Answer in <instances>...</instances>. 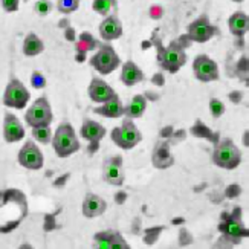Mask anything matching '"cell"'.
<instances>
[{
	"label": "cell",
	"instance_id": "cell-7",
	"mask_svg": "<svg viewBox=\"0 0 249 249\" xmlns=\"http://www.w3.org/2000/svg\"><path fill=\"white\" fill-rule=\"evenodd\" d=\"M29 100H31V93L26 89V86L17 78H11L3 93V104L9 107V109L21 110L26 107Z\"/></svg>",
	"mask_w": 249,
	"mask_h": 249
},
{
	"label": "cell",
	"instance_id": "cell-22",
	"mask_svg": "<svg viewBox=\"0 0 249 249\" xmlns=\"http://www.w3.org/2000/svg\"><path fill=\"white\" fill-rule=\"evenodd\" d=\"M147 110V98L144 95H135L132 100H130L128 106L125 107V116L130 120H138Z\"/></svg>",
	"mask_w": 249,
	"mask_h": 249
},
{
	"label": "cell",
	"instance_id": "cell-11",
	"mask_svg": "<svg viewBox=\"0 0 249 249\" xmlns=\"http://www.w3.org/2000/svg\"><path fill=\"white\" fill-rule=\"evenodd\" d=\"M103 179L106 183L113 187H121L125 180V173L123 168V159L120 156L109 158L103 164Z\"/></svg>",
	"mask_w": 249,
	"mask_h": 249
},
{
	"label": "cell",
	"instance_id": "cell-27",
	"mask_svg": "<svg viewBox=\"0 0 249 249\" xmlns=\"http://www.w3.org/2000/svg\"><path fill=\"white\" fill-rule=\"evenodd\" d=\"M80 8V0H57V9L61 14H72Z\"/></svg>",
	"mask_w": 249,
	"mask_h": 249
},
{
	"label": "cell",
	"instance_id": "cell-30",
	"mask_svg": "<svg viewBox=\"0 0 249 249\" xmlns=\"http://www.w3.org/2000/svg\"><path fill=\"white\" fill-rule=\"evenodd\" d=\"M210 112H211L213 118L217 120V118L223 116V113H225V104L217 98L210 100Z\"/></svg>",
	"mask_w": 249,
	"mask_h": 249
},
{
	"label": "cell",
	"instance_id": "cell-6",
	"mask_svg": "<svg viewBox=\"0 0 249 249\" xmlns=\"http://www.w3.org/2000/svg\"><path fill=\"white\" fill-rule=\"evenodd\" d=\"M90 66L101 75H109L121 64V58L110 45H100L98 51L90 58Z\"/></svg>",
	"mask_w": 249,
	"mask_h": 249
},
{
	"label": "cell",
	"instance_id": "cell-31",
	"mask_svg": "<svg viewBox=\"0 0 249 249\" xmlns=\"http://www.w3.org/2000/svg\"><path fill=\"white\" fill-rule=\"evenodd\" d=\"M18 5H20V0H2V8H3L5 13H8V14L17 13Z\"/></svg>",
	"mask_w": 249,
	"mask_h": 249
},
{
	"label": "cell",
	"instance_id": "cell-26",
	"mask_svg": "<svg viewBox=\"0 0 249 249\" xmlns=\"http://www.w3.org/2000/svg\"><path fill=\"white\" fill-rule=\"evenodd\" d=\"M115 6L116 0H93L92 3V9L100 16H109L110 11L115 9Z\"/></svg>",
	"mask_w": 249,
	"mask_h": 249
},
{
	"label": "cell",
	"instance_id": "cell-29",
	"mask_svg": "<svg viewBox=\"0 0 249 249\" xmlns=\"http://www.w3.org/2000/svg\"><path fill=\"white\" fill-rule=\"evenodd\" d=\"M31 84L34 89H45L48 84V80L40 71H34L31 75Z\"/></svg>",
	"mask_w": 249,
	"mask_h": 249
},
{
	"label": "cell",
	"instance_id": "cell-1",
	"mask_svg": "<svg viewBox=\"0 0 249 249\" xmlns=\"http://www.w3.org/2000/svg\"><path fill=\"white\" fill-rule=\"evenodd\" d=\"M52 147L55 155L61 159H66L81 148L78 136L75 133L73 127L69 123H63L57 127L55 133L52 136Z\"/></svg>",
	"mask_w": 249,
	"mask_h": 249
},
{
	"label": "cell",
	"instance_id": "cell-14",
	"mask_svg": "<svg viewBox=\"0 0 249 249\" xmlns=\"http://www.w3.org/2000/svg\"><path fill=\"white\" fill-rule=\"evenodd\" d=\"M25 138V127L20 120L13 113H5L3 116V139L8 144H16Z\"/></svg>",
	"mask_w": 249,
	"mask_h": 249
},
{
	"label": "cell",
	"instance_id": "cell-5",
	"mask_svg": "<svg viewBox=\"0 0 249 249\" xmlns=\"http://www.w3.org/2000/svg\"><path fill=\"white\" fill-rule=\"evenodd\" d=\"M52 120H53L52 107L46 95H41L40 98H37L25 113V123L32 128L51 125Z\"/></svg>",
	"mask_w": 249,
	"mask_h": 249
},
{
	"label": "cell",
	"instance_id": "cell-12",
	"mask_svg": "<svg viewBox=\"0 0 249 249\" xmlns=\"http://www.w3.org/2000/svg\"><path fill=\"white\" fill-rule=\"evenodd\" d=\"M95 249H130V245L118 231H100L93 235Z\"/></svg>",
	"mask_w": 249,
	"mask_h": 249
},
{
	"label": "cell",
	"instance_id": "cell-10",
	"mask_svg": "<svg viewBox=\"0 0 249 249\" xmlns=\"http://www.w3.org/2000/svg\"><path fill=\"white\" fill-rule=\"evenodd\" d=\"M193 72L196 80L202 83H211L217 81L220 73H219V66L213 58H210L205 53H200L193 61Z\"/></svg>",
	"mask_w": 249,
	"mask_h": 249
},
{
	"label": "cell",
	"instance_id": "cell-21",
	"mask_svg": "<svg viewBox=\"0 0 249 249\" xmlns=\"http://www.w3.org/2000/svg\"><path fill=\"white\" fill-rule=\"evenodd\" d=\"M45 51V43L36 34V32H29L23 40V53L26 57H37Z\"/></svg>",
	"mask_w": 249,
	"mask_h": 249
},
{
	"label": "cell",
	"instance_id": "cell-8",
	"mask_svg": "<svg viewBox=\"0 0 249 249\" xmlns=\"http://www.w3.org/2000/svg\"><path fill=\"white\" fill-rule=\"evenodd\" d=\"M217 34H220L219 28L211 23V20L207 14L193 20L187 28V37L196 43H207Z\"/></svg>",
	"mask_w": 249,
	"mask_h": 249
},
{
	"label": "cell",
	"instance_id": "cell-18",
	"mask_svg": "<svg viewBox=\"0 0 249 249\" xmlns=\"http://www.w3.org/2000/svg\"><path fill=\"white\" fill-rule=\"evenodd\" d=\"M106 135V127L93 120H86L81 125V138L90 144H100V141H103Z\"/></svg>",
	"mask_w": 249,
	"mask_h": 249
},
{
	"label": "cell",
	"instance_id": "cell-28",
	"mask_svg": "<svg viewBox=\"0 0 249 249\" xmlns=\"http://www.w3.org/2000/svg\"><path fill=\"white\" fill-rule=\"evenodd\" d=\"M52 8H53V5L49 2V0H37L36 5H34L36 14H38V16H41V17H45V16L51 14Z\"/></svg>",
	"mask_w": 249,
	"mask_h": 249
},
{
	"label": "cell",
	"instance_id": "cell-3",
	"mask_svg": "<svg viewBox=\"0 0 249 249\" xmlns=\"http://www.w3.org/2000/svg\"><path fill=\"white\" fill-rule=\"evenodd\" d=\"M187 63V53L179 43H170L167 48L158 46V64L162 71L176 73Z\"/></svg>",
	"mask_w": 249,
	"mask_h": 249
},
{
	"label": "cell",
	"instance_id": "cell-17",
	"mask_svg": "<svg viewBox=\"0 0 249 249\" xmlns=\"http://www.w3.org/2000/svg\"><path fill=\"white\" fill-rule=\"evenodd\" d=\"M96 115L104 116V118H110V120H116V118H121L125 113V106L123 104L121 98L118 96V93L110 98L109 101H106L103 104H98V107L93 110Z\"/></svg>",
	"mask_w": 249,
	"mask_h": 249
},
{
	"label": "cell",
	"instance_id": "cell-19",
	"mask_svg": "<svg viewBox=\"0 0 249 249\" xmlns=\"http://www.w3.org/2000/svg\"><path fill=\"white\" fill-rule=\"evenodd\" d=\"M120 80L124 86L127 88H132V86L144 81V72L141 71V68L135 61H125L123 64V69H121V75H120Z\"/></svg>",
	"mask_w": 249,
	"mask_h": 249
},
{
	"label": "cell",
	"instance_id": "cell-4",
	"mask_svg": "<svg viewBox=\"0 0 249 249\" xmlns=\"http://www.w3.org/2000/svg\"><path fill=\"white\" fill-rule=\"evenodd\" d=\"M110 138L116 147H120L123 150H132L142 141V133L136 127V124L130 118H127V120L123 121L121 125H118L112 130Z\"/></svg>",
	"mask_w": 249,
	"mask_h": 249
},
{
	"label": "cell",
	"instance_id": "cell-20",
	"mask_svg": "<svg viewBox=\"0 0 249 249\" xmlns=\"http://www.w3.org/2000/svg\"><path fill=\"white\" fill-rule=\"evenodd\" d=\"M228 28H230V32L235 37H243L248 34L249 31V17L246 13L243 11H237L234 13L230 20H228Z\"/></svg>",
	"mask_w": 249,
	"mask_h": 249
},
{
	"label": "cell",
	"instance_id": "cell-15",
	"mask_svg": "<svg viewBox=\"0 0 249 249\" xmlns=\"http://www.w3.org/2000/svg\"><path fill=\"white\" fill-rule=\"evenodd\" d=\"M107 210V202L98 196V194L93 193H88L83 199V205H81V213L86 219H95L103 215Z\"/></svg>",
	"mask_w": 249,
	"mask_h": 249
},
{
	"label": "cell",
	"instance_id": "cell-2",
	"mask_svg": "<svg viewBox=\"0 0 249 249\" xmlns=\"http://www.w3.org/2000/svg\"><path fill=\"white\" fill-rule=\"evenodd\" d=\"M214 165L223 170H235L242 164V151L231 139L225 138L215 145L213 151Z\"/></svg>",
	"mask_w": 249,
	"mask_h": 249
},
{
	"label": "cell",
	"instance_id": "cell-9",
	"mask_svg": "<svg viewBox=\"0 0 249 249\" xmlns=\"http://www.w3.org/2000/svg\"><path fill=\"white\" fill-rule=\"evenodd\" d=\"M17 159L21 167L31 171L41 170L43 165H45V156H43L41 150L37 147V144L32 139H28L25 145L20 148Z\"/></svg>",
	"mask_w": 249,
	"mask_h": 249
},
{
	"label": "cell",
	"instance_id": "cell-24",
	"mask_svg": "<svg viewBox=\"0 0 249 249\" xmlns=\"http://www.w3.org/2000/svg\"><path fill=\"white\" fill-rule=\"evenodd\" d=\"M98 46H100V43L93 38L90 32H83L80 38L77 40V43H75V48H77L80 53H86L90 49H98Z\"/></svg>",
	"mask_w": 249,
	"mask_h": 249
},
{
	"label": "cell",
	"instance_id": "cell-32",
	"mask_svg": "<svg viewBox=\"0 0 249 249\" xmlns=\"http://www.w3.org/2000/svg\"><path fill=\"white\" fill-rule=\"evenodd\" d=\"M66 38L69 41H75V40H77V37H75V31L72 28H68V31H66Z\"/></svg>",
	"mask_w": 249,
	"mask_h": 249
},
{
	"label": "cell",
	"instance_id": "cell-33",
	"mask_svg": "<svg viewBox=\"0 0 249 249\" xmlns=\"http://www.w3.org/2000/svg\"><path fill=\"white\" fill-rule=\"evenodd\" d=\"M231 2H235V3H242L243 0H231Z\"/></svg>",
	"mask_w": 249,
	"mask_h": 249
},
{
	"label": "cell",
	"instance_id": "cell-23",
	"mask_svg": "<svg viewBox=\"0 0 249 249\" xmlns=\"http://www.w3.org/2000/svg\"><path fill=\"white\" fill-rule=\"evenodd\" d=\"M219 228L223 231V234H226L228 237H232V239H242V237L248 235V230L243 228L242 222L234 217H230L228 220H225V223H222Z\"/></svg>",
	"mask_w": 249,
	"mask_h": 249
},
{
	"label": "cell",
	"instance_id": "cell-16",
	"mask_svg": "<svg viewBox=\"0 0 249 249\" xmlns=\"http://www.w3.org/2000/svg\"><path fill=\"white\" fill-rule=\"evenodd\" d=\"M100 37L104 41H113L123 37V23L116 16L106 17L100 25Z\"/></svg>",
	"mask_w": 249,
	"mask_h": 249
},
{
	"label": "cell",
	"instance_id": "cell-25",
	"mask_svg": "<svg viewBox=\"0 0 249 249\" xmlns=\"http://www.w3.org/2000/svg\"><path fill=\"white\" fill-rule=\"evenodd\" d=\"M52 130L51 125H43V127H36L32 128V138H34L37 142L40 144H49L52 142Z\"/></svg>",
	"mask_w": 249,
	"mask_h": 249
},
{
	"label": "cell",
	"instance_id": "cell-13",
	"mask_svg": "<svg viewBox=\"0 0 249 249\" xmlns=\"http://www.w3.org/2000/svg\"><path fill=\"white\" fill-rule=\"evenodd\" d=\"M88 93H89L90 101L95 104H103L116 95V92L112 86H109V83H106L104 80H101L98 77L92 78L89 88H88Z\"/></svg>",
	"mask_w": 249,
	"mask_h": 249
}]
</instances>
